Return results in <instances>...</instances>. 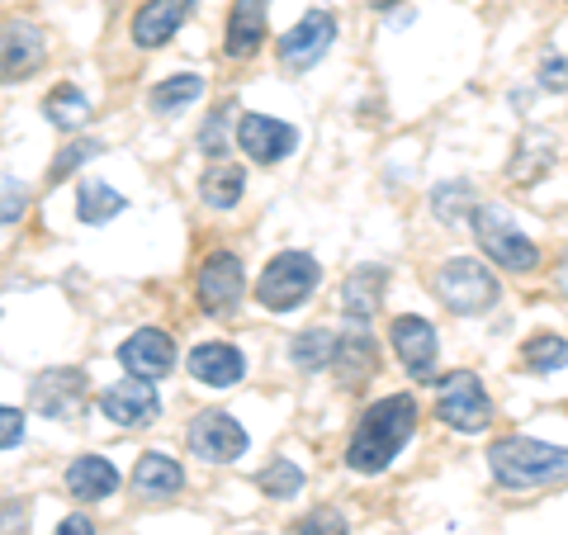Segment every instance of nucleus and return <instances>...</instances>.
<instances>
[{"mask_svg":"<svg viewBox=\"0 0 568 535\" xmlns=\"http://www.w3.org/2000/svg\"><path fill=\"white\" fill-rule=\"evenodd\" d=\"M100 413L119 422V426H152L162 417V398H156V384L152 380H119L100 394Z\"/></svg>","mask_w":568,"mask_h":535,"instance_id":"obj_9","label":"nucleus"},{"mask_svg":"<svg viewBox=\"0 0 568 535\" xmlns=\"http://www.w3.org/2000/svg\"><path fill=\"white\" fill-rule=\"evenodd\" d=\"M290 355H294L298 370H323V365H332V355H336V336L327 327H313L304 336H294Z\"/></svg>","mask_w":568,"mask_h":535,"instance_id":"obj_27","label":"nucleus"},{"mask_svg":"<svg viewBox=\"0 0 568 535\" xmlns=\"http://www.w3.org/2000/svg\"><path fill=\"white\" fill-rule=\"evenodd\" d=\"M436 417L455 426V432H484L493 422V403L484 394V384L474 380L469 370H455L446 380H436Z\"/></svg>","mask_w":568,"mask_h":535,"instance_id":"obj_5","label":"nucleus"},{"mask_svg":"<svg viewBox=\"0 0 568 535\" xmlns=\"http://www.w3.org/2000/svg\"><path fill=\"white\" fill-rule=\"evenodd\" d=\"M332 365H336V374H342V384H365L369 374H375V342H369V332L355 327L346 336H336Z\"/></svg>","mask_w":568,"mask_h":535,"instance_id":"obj_20","label":"nucleus"},{"mask_svg":"<svg viewBox=\"0 0 568 535\" xmlns=\"http://www.w3.org/2000/svg\"><path fill=\"white\" fill-rule=\"evenodd\" d=\"M384 280H388V275L379 271V265H361V271H355V275L342 284V309L355 317V323H365V317L379 309Z\"/></svg>","mask_w":568,"mask_h":535,"instance_id":"obj_22","label":"nucleus"},{"mask_svg":"<svg viewBox=\"0 0 568 535\" xmlns=\"http://www.w3.org/2000/svg\"><path fill=\"white\" fill-rule=\"evenodd\" d=\"M540 85H545V91H568V62L564 58H549L540 67Z\"/></svg>","mask_w":568,"mask_h":535,"instance_id":"obj_36","label":"nucleus"},{"mask_svg":"<svg viewBox=\"0 0 568 535\" xmlns=\"http://www.w3.org/2000/svg\"><path fill=\"white\" fill-rule=\"evenodd\" d=\"M223 119H227V110H219V114H209V123H204V133H200V142H204V152H209V157H223Z\"/></svg>","mask_w":568,"mask_h":535,"instance_id":"obj_35","label":"nucleus"},{"mask_svg":"<svg viewBox=\"0 0 568 535\" xmlns=\"http://www.w3.org/2000/svg\"><path fill=\"white\" fill-rule=\"evenodd\" d=\"M114 488H119V470L104 455L71 460V470H67V493L71 497H81V503H100V497H110Z\"/></svg>","mask_w":568,"mask_h":535,"instance_id":"obj_18","label":"nucleus"},{"mask_svg":"<svg viewBox=\"0 0 568 535\" xmlns=\"http://www.w3.org/2000/svg\"><path fill=\"white\" fill-rule=\"evenodd\" d=\"M194 0H148L138 14H133V43L138 48H162L175 29L190 20Z\"/></svg>","mask_w":568,"mask_h":535,"instance_id":"obj_16","label":"nucleus"},{"mask_svg":"<svg viewBox=\"0 0 568 535\" xmlns=\"http://www.w3.org/2000/svg\"><path fill=\"white\" fill-rule=\"evenodd\" d=\"M95 152H100V142H71V148L58 157V162H52V171H48V175H52V181H67V175L77 171L81 162H91Z\"/></svg>","mask_w":568,"mask_h":535,"instance_id":"obj_33","label":"nucleus"},{"mask_svg":"<svg viewBox=\"0 0 568 535\" xmlns=\"http://www.w3.org/2000/svg\"><path fill=\"white\" fill-rule=\"evenodd\" d=\"M488 465L497 474V484L507 488H540L555 484V478L568 474V451L564 445H545L530 436H507L488 451Z\"/></svg>","mask_w":568,"mask_h":535,"instance_id":"obj_2","label":"nucleus"},{"mask_svg":"<svg viewBox=\"0 0 568 535\" xmlns=\"http://www.w3.org/2000/svg\"><path fill=\"white\" fill-rule=\"evenodd\" d=\"M119 361H123V370H129L133 380H152L156 384V380H166L171 365H175V342L166 332H156V327H142L119 346Z\"/></svg>","mask_w":568,"mask_h":535,"instance_id":"obj_12","label":"nucleus"},{"mask_svg":"<svg viewBox=\"0 0 568 535\" xmlns=\"http://www.w3.org/2000/svg\"><path fill=\"white\" fill-rule=\"evenodd\" d=\"M24 209H29V185L14 181V175H0V228L20 223Z\"/></svg>","mask_w":568,"mask_h":535,"instance_id":"obj_30","label":"nucleus"},{"mask_svg":"<svg viewBox=\"0 0 568 535\" xmlns=\"http://www.w3.org/2000/svg\"><path fill=\"white\" fill-rule=\"evenodd\" d=\"M204 95V77H194V71H181V77H171L162 81L152 91V110L156 114H175V110H185L190 100H200Z\"/></svg>","mask_w":568,"mask_h":535,"instance_id":"obj_24","label":"nucleus"},{"mask_svg":"<svg viewBox=\"0 0 568 535\" xmlns=\"http://www.w3.org/2000/svg\"><path fill=\"white\" fill-rule=\"evenodd\" d=\"M332 39H336V20H332V14L308 10L304 20H298L280 39V62L290 67V71H308V67L323 62V52L332 48Z\"/></svg>","mask_w":568,"mask_h":535,"instance_id":"obj_10","label":"nucleus"},{"mask_svg":"<svg viewBox=\"0 0 568 535\" xmlns=\"http://www.w3.org/2000/svg\"><path fill=\"white\" fill-rule=\"evenodd\" d=\"M43 62V33L24 24V20H6L0 24V77L20 81L33 67Z\"/></svg>","mask_w":568,"mask_h":535,"instance_id":"obj_15","label":"nucleus"},{"mask_svg":"<svg viewBox=\"0 0 568 535\" xmlns=\"http://www.w3.org/2000/svg\"><path fill=\"white\" fill-rule=\"evenodd\" d=\"M237 142H242V152L252 157V162L271 166V162H280V157H290L298 148V133L290 129V123L271 119V114H242Z\"/></svg>","mask_w":568,"mask_h":535,"instance_id":"obj_13","label":"nucleus"},{"mask_svg":"<svg viewBox=\"0 0 568 535\" xmlns=\"http://www.w3.org/2000/svg\"><path fill=\"white\" fill-rule=\"evenodd\" d=\"M432 204H436V213H440L446 223H459V219H465V209H469V185H459V181H455V185H440ZM469 213H474V209H469Z\"/></svg>","mask_w":568,"mask_h":535,"instance_id":"obj_31","label":"nucleus"},{"mask_svg":"<svg viewBox=\"0 0 568 535\" xmlns=\"http://www.w3.org/2000/svg\"><path fill=\"white\" fill-rule=\"evenodd\" d=\"M388 342H394L398 361L407 365V374L422 384H436V355H440V336L436 327L426 323L417 313H403L394 317V327H388Z\"/></svg>","mask_w":568,"mask_h":535,"instance_id":"obj_7","label":"nucleus"},{"mask_svg":"<svg viewBox=\"0 0 568 535\" xmlns=\"http://www.w3.org/2000/svg\"><path fill=\"white\" fill-rule=\"evenodd\" d=\"M24 441V413L20 407H0V451Z\"/></svg>","mask_w":568,"mask_h":535,"instance_id":"obj_34","label":"nucleus"},{"mask_svg":"<svg viewBox=\"0 0 568 535\" xmlns=\"http://www.w3.org/2000/svg\"><path fill=\"white\" fill-rule=\"evenodd\" d=\"M474 238H478V246L503 265V271H517V275H526V271H536L540 265V252H536V242H530L517 223H511V213L507 209H497V204H488V209H478L474 213Z\"/></svg>","mask_w":568,"mask_h":535,"instance_id":"obj_4","label":"nucleus"},{"mask_svg":"<svg viewBox=\"0 0 568 535\" xmlns=\"http://www.w3.org/2000/svg\"><path fill=\"white\" fill-rule=\"evenodd\" d=\"M256 484H261V493H271V497H294L298 488H304V470L290 465V460H275V465L265 470Z\"/></svg>","mask_w":568,"mask_h":535,"instance_id":"obj_29","label":"nucleus"},{"mask_svg":"<svg viewBox=\"0 0 568 535\" xmlns=\"http://www.w3.org/2000/svg\"><path fill=\"white\" fill-rule=\"evenodd\" d=\"M242 370H246L242 351L227 346V342H204V346L190 351V374L209 388H233L242 380Z\"/></svg>","mask_w":568,"mask_h":535,"instance_id":"obj_17","label":"nucleus"},{"mask_svg":"<svg viewBox=\"0 0 568 535\" xmlns=\"http://www.w3.org/2000/svg\"><path fill=\"white\" fill-rule=\"evenodd\" d=\"M194 290H200L204 313H233V303H237V299H242V290H246L242 261H237L233 252H213V256H204L200 280H194Z\"/></svg>","mask_w":568,"mask_h":535,"instance_id":"obj_11","label":"nucleus"},{"mask_svg":"<svg viewBox=\"0 0 568 535\" xmlns=\"http://www.w3.org/2000/svg\"><path fill=\"white\" fill-rule=\"evenodd\" d=\"M294 535H346V516L332 512V507H317V512H308L304 522H298Z\"/></svg>","mask_w":568,"mask_h":535,"instance_id":"obj_32","label":"nucleus"},{"mask_svg":"<svg viewBox=\"0 0 568 535\" xmlns=\"http://www.w3.org/2000/svg\"><path fill=\"white\" fill-rule=\"evenodd\" d=\"M413 432H417V403L407 394H388L375 407H365V417L351 436L346 465L355 474H379L394 465V455L413 441Z\"/></svg>","mask_w":568,"mask_h":535,"instance_id":"obj_1","label":"nucleus"},{"mask_svg":"<svg viewBox=\"0 0 568 535\" xmlns=\"http://www.w3.org/2000/svg\"><path fill=\"white\" fill-rule=\"evenodd\" d=\"M58 535H95V526L85 522V516H67V522L58 526Z\"/></svg>","mask_w":568,"mask_h":535,"instance_id":"obj_37","label":"nucleus"},{"mask_svg":"<svg viewBox=\"0 0 568 535\" xmlns=\"http://www.w3.org/2000/svg\"><path fill=\"white\" fill-rule=\"evenodd\" d=\"M123 194L114 190V185H104V181H85L81 185V194H77V213H81V223H110L114 213H123Z\"/></svg>","mask_w":568,"mask_h":535,"instance_id":"obj_23","label":"nucleus"},{"mask_svg":"<svg viewBox=\"0 0 568 535\" xmlns=\"http://www.w3.org/2000/svg\"><path fill=\"white\" fill-rule=\"evenodd\" d=\"M436 294L450 303L455 313H488L497 303V280L484 261L474 256H455L436 271Z\"/></svg>","mask_w":568,"mask_h":535,"instance_id":"obj_6","label":"nucleus"},{"mask_svg":"<svg viewBox=\"0 0 568 535\" xmlns=\"http://www.w3.org/2000/svg\"><path fill=\"white\" fill-rule=\"evenodd\" d=\"M521 361H526V370L549 374V370L568 365V342H564V336H530L526 351H521Z\"/></svg>","mask_w":568,"mask_h":535,"instance_id":"obj_28","label":"nucleus"},{"mask_svg":"<svg viewBox=\"0 0 568 535\" xmlns=\"http://www.w3.org/2000/svg\"><path fill=\"white\" fill-rule=\"evenodd\" d=\"M85 407V374L81 370H48L33 380V413L43 417H77Z\"/></svg>","mask_w":568,"mask_h":535,"instance_id":"obj_14","label":"nucleus"},{"mask_svg":"<svg viewBox=\"0 0 568 535\" xmlns=\"http://www.w3.org/2000/svg\"><path fill=\"white\" fill-rule=\"evenodd\" d=\"M317 275H323V265H317L308 252H280V256L261 271L256 299H261L271 313H290V309H298V303H304V299L317 290Z\"/></svg>","mask_w":568,"mask_h":535,"instance_id":"obj_3","label":"nucleus"},{"mask_svg":"<svg viewBox=\"0 0 568 535\" xmlns=\"http://www.w3.org/2000/svg\"><path fill=\"white\" fill-rule=\"evenodd\" d=\"M185 484V474H181V465H175L171 455H142L138 465H133V493H142V497H171L175 488Z\"/></svg>","mask_w":568,"mask_h":535,"instance_id":"obj_21","label":"nucleus"},{"mask_svg":"<svg viewBox=\"0 0 568 535\" xmlns=\"http://www.w3.org/2000/svg\"><path fill=\"white\" fill-rule=\"evenodd\" d=\"M265 39V0H237L233 14H227V43L223 52L227 58H252Z\"/></svg>","mask_w":568,"mask_h":535,"instance_id":"obj_19","label":"nucleus"},{"mask_svg":"<svg viewBox=\"0 0 568 535\" xmlns=\"http://www.w3.org/2000/svg\"><path fill=\"white\" fill-rule=\"evenodd\" d=\"M246 190V171L242 166H213L204 175V204L209 209H233Z\"/></svg>","mask_w":568,"mask_h":535,"instance_id":"obj_26","label":"nucleus"},{"mask_svg":"<svg viewBox=\"0 0 568 535\" xmlns=\"http://www.w3.org/2000/svg\"><path fill=\"white\" fill-rule=\"evenodd\" d=\"M48 119L58 123V129H67V133H77L85 119H91V100H85L77 85H58V91L48 95Z\"/></svg>","mask_w":568,"mask_h":535,"instance_id":"obj_25","label":"nucleus"},{"mask_svg":"<svg viewBox=\"0 0 568 535\" xmlns=\"http://www.w3.org/2000/svg\"><path fill=\"white\" fill-rule=\"evenodd\" d=\"M185 441H190V455H200L204 465H233L246 451V432L227 413H200L190 422Z\"/></svg>","mask_w":568,"mask_h":535,"instance_id":"obj_8","label":"nucleus"}]
</instances>
